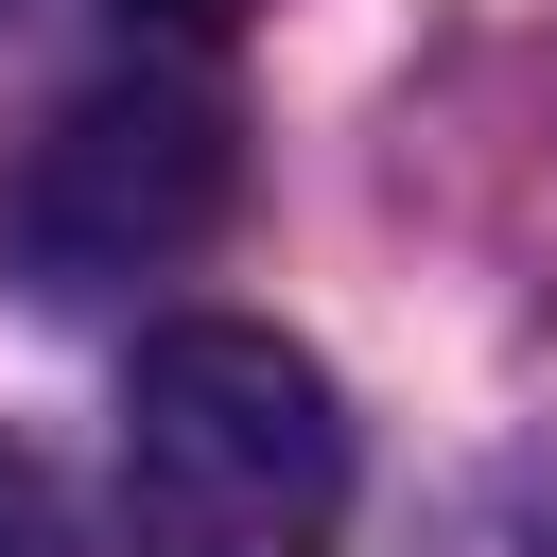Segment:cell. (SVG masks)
Wrapping results in <instances>:
<instances>
[{
  "mask_svg": "<svg viewBox=\"0 0 557 557\" xmlns=\"http://www.w3.org/2000/svg\"><path fill=\"white\" fill-rule=\"evenodd\" d=\"M226 226V104L209 87H87L52 139H35V174H17V244L52 261V296H87V278H157V261H191Z\"/></svg>",
  "mask_w": 557,
  "mask_h": 557,
  "instance_id": "cell-2",
  "label": "cell"
},
{
  "mask_svg": "<svg viewBox=\"0 0 557 557\" xmlns=\"http://www.w3.org/2000/svg\"><path fill=\"white\" fill-rule=\"evenodd\" d=\"M0 557H87V522L52 505V470H35L17 435H0Z\"/></svg>",
  "mask_w": 557,
  "mask_h": 557,
  "instance_id": "cell-3",
  "label": "cell"
},
{
  "mask_svg": "<svg viewBox=\"0 0 557 557\" xmlns=\"http://www.w3.org/2000/svg\"><path fill=\"white\" fill-rule=\"evenodd\" d=\"M139 17H174V35H226V17H244V0H139Z\"/></svg>",
  "mask_w": 557,
  "mask_h": 557,
  "instance_id": "cell-4",
  "label": "cell"
},
{
  "mask_svg": "<svg viewBox=\"0 0 557 557\" xmlns=\"http://www.w3.org/2000/svg\"><path fill=\"white\" fill-rule=\"evenodd\" d=\"M348 400L261 313H174L122 366V540L139 557H331L348 540Z\"/></svg>",
  "mask_w": 557,
  "mask_h": 557,
  "instance_id": "cell-1",
  "label": "cell"
}]
</instances>
